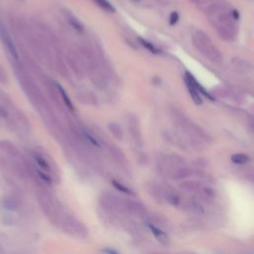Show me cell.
Wrapping results in <instances>:
<instances>
[{
  "instance_id": "15",
  "label": "cell",
  "mask_w": 254,
  "mask_h": 254,
  "mask_svg": "<svg viewBox=\"0 0 254 254\" xmlns=\"http://www.w3.org/2000/svg\"><path fill=\"white\" fill-rule=\"evenodd\" d=\"M84 137H86V139H87L91 144H93V145H95V146H99V145H100L99 142H98V140H97L94 136H92L91 134L84 133Z\"/></svg>"
},
{
  "instance_id": "6",
  "label": "cell",
  "mask_w": 254,
  "mask_h": 254,
  "mask_svg": "<svg viewBox=\"0 0 254 254\" xmlns=\"http://www.w3.org/2000/svg\"><path fill=\"white\" fill-rule=\"evenodd\" d=\"M148 228L150 229V231L153 233L154 237L163 245H169L170 244V238H169L168 234L162 230L161 229H159L158 227H156L155 225L152 224H148Z\"/></svg>"
},
{
  "instance_id": "12",
  "label": "cell",
  "mask_w": 254,
  "mask_h": 254,
  "mask_svg": "<svg viewBox=\"0 0 254 254\" xmlns=\"http://www.w3.org/2000/svg\"><path fill=\"white\" fill-rule=\"evenodd\" d=\"M139 41H140L141 45H142L143 47H145L147 50H149L150 52H152V53H154V54L158 53L157 48H156L153 44H151L150 42H148V41H146V40H144V39H142V38H140V39H139Z\"/></svg>"
},
{
  "instance_id": "4",
  "label": "cell",
  "mask_w": 254,
  "mask_h": 254,
  "mask_svg": "<svg viewBox=\"0 0 254 254\" xmlns=\"http://www.w3.org/2000/svg\"><path fill=\"white\" fill-rule=\"evenodd\" d=\"M184 80H185V83H186V87L189 91V94L190 96L192 97L194 102L197 104V105H201L203 103V98H202V94L207 96L208 98H210L208 96L207 93L204 92V90L200 86V83L197 81V79L193 76L192 74L190 73H186L185 75V77H184ZM211 99V98H210Z\"/></svg>"
},
{
  "instance_id": "19",
  "label": "cell",
  "mask_w": 254,
  "mask_h": 254,
  "mask_svg": "<svg viewBox=\"0 0 254 254\" xmlns=\"http://www.w3.org/2000/svg\"><path fill=\"white\" fill-rule=\"evenodd\" d=\"M102 251L105 254H119L117 251H115L114 249H111V248H104Z\"/></svg>"
},
{
  "instance_id": "7",
  "label": "cell",
  "mask_w": 254,
  "mask_h": 254,
  "mask_svg": "<svg viewBox=\"0 0 254 254\" xmlns=\"http://www.w3.org/2000/svg\"><path fill=\"white\" fill-rule=\"evenodd\" d=\"M232 63H233L234 67L241 73H248L249 71L252 70V66L248 62H246L242 59H233Z\"/></svg>"
},
{
  "instance_id": "13",
  "label": "cell",
  "mask_w": 254,
  "mask_h": 254,
  "mask_svg": "<svg viewBox=\"0 0 254 254\" xmlns=\"http://www.w3.org/2000/svg\"><path fill=\"white\" fill-rule=\"evenodd\" d=\"M182 187H184L188 191H195L198 189V187H200V184H198L197 182H194V181H189V182H185L182 185Z\"/></svg>"
},
{
  "instance_id": "11",
  "label": "cell",
  "mask_w": 254,
  "mask_h": 254,
  "mask_svg": "<svg viewBox=\"0 0 254 254\" xmlns=\"http://www.w3.org/2000/svg\"><path fill=\"white\" fill-rule=\"evenodd\" d=\"M94 1L103 10L107 11V12H114L115 8L112 6V4L107 1V0H94Z\"/></svg>"
},
{
  "instance_id": "3",
  "label": "cell",
  "mask_w": 254,
  "mask_h": 254,
  "mask_svg": "<svg viewBox=\"0 0 254 254\" xmlns=\"http://www.w3.org/2000/svg\"><path fill=\"white\" fill-rule=\"evenodd\" d=\"M191 37L194 47L204 58L215 64H222L224 62V55L215 45L213 40L203 30L193 28L191 31Z\"/></svg>"
},
{
  "instance_id": "9",
  "label": "cell",
  "mask_w": 254,
  "mask_h": 254,
  "mask_svg": "<svg viewBox=\"0 0 254 254\" xmlns=\"http://www.w3.org/2000/svg\"><path fill=\"white\" fill-rule=\"evenodd\" d=\"M166 200L168 201L169 203H171L175 206H178L180 204V202H181L180 196L176 192H172V191H167Z\"/></svg>"
},
{
  "instance_id": "18",
  "label": "cell",
  "mask_w": 254,
  "mask_h": 254,
  "mask_svg": "<svg viewBox=\"0 0 254 254\" xmlns=\"http://www.w3.org/2000/svg\"><path fill=\"white\" fill-rule=\"evenodd\" d=\"M114 184V187H116L118 190H120L121 192H124V193H126V194H131V192H129V190L127 189V188H125L124 186H121L119 183H117V182H113Z\"/></svg>"
},
{
  "instance_id": "14",
  "label": "cell",
  "mask_w": 254,
  "mask_h": 254,
  "mask_svg": "<svg viewBox=\"0 0 254 254\" xmlns=\"http://www.w3.org/2000/svg\"><path fill=\"white\" fill-rule=\"evenodd\" d=\"M70 23L72 24V26L75 28V29H76V30H78V31H82L83 29H82V25L76 19V18H70Z\"/></svg>"
},
{
  "instance_id": "8",
  "label": "cell",
  "mask_w": 254,
  "mask_h": 254,
  "mask_svg": "<svg viewBox=\"0 0 254 254\" xmlns=\"http://www.w3.org/2000/svg\"><path fill=\"white\" fill-rule=\"evenodd\" d=\"M55 86H56V88H57V90H58V92L60 93V95H61V97H62V99H63V101H64V102H65V104L73 111L74 110V105H73V103H72V102H71V100H70V98L68 97V95H67V93H66V91L63 89V87L62 86H60V84L58 83V82H55Z\"/></svg>"
},
{
  "instance_id": "17",
  "label": "cell",
  "mask_w": 254,
  "mask_h": 254,
  "mask_svg": "<svg viewBox=\"0 0 254 254\" xmlns=\"http://www.w3.org/2000/svg\"><path fill=\"white\" fill-rule=\"evenodd\" d=\"M178 20H179L178 13L177 12H172V14L170 16V24L174 25V24H176L178 22Z\"/></svg>"
},
{
  "instance_id": "1",
  "label": "cell",
  "mask_w": 254,
  "mask_h": 254,
  "mask_svg": "<svg viewBox=\"0 0 254 254\" xmlns=\"http://www.w3.org/2000/svg\"><path fill=\"white\" fill-rule=\"evenodd\" d=\"M209 24L213 26L218 35L227 42H232L238 32L236 21L239 14L223 1H214L205 9Z\"/></svg>"
},
{
  "instance_id": "16",
  "label": "cell",
  "mask_w": 254,
  "mask_h": 254,
  "mask_svg": "<svg viewBox=\"0 0 254 254\" xmlns=\"http://www.w3.org/2000/svg\"><path fill=\"white\" fill-rule=\"evenodd\" d=\"M192 1L196 4H199V5H206L207 4V6H208L209 4L214 2V0H192Z\"/></svg>"
},
{
  "instance_id": "20",
  "label": "cell",
  "mask_w": 254,
  "mask_h": 254,
  "mask_svg": "<svg viewBox=\"0 0 254 254\" xmlns=\"http://www.w3.org/2000/svg\"><path fill=\"white\" fill-rule=\"evenodd\" d=\"M134 1H139V0H134Z\"/></svg>"
},
{
  "instance_id": "2",
  "label": "cell",
  "mask_w": 254,
  "mask_h": 254,
  "mask_svg": "<svg viewBox=\"0 0 254 254\" xmlns=\"http://www.w3.org/2000/svg\"><path fill=\"white\" fill-rule=\"evenodd\" d=\"M171 114L179 132L188 140L190 144L198 146L210 142L211 138L209 135L181 110L173 108Z\"/></svg>"
},
{
  "instance_id": "10",
  "label": "cell",
  "mask_w": 254,
  "mask_h": 254,
  "mask_svg": "<svg viewBox=\"0 0 254 254\" xmlns=\"http://www.w3.org/2000/svg\"><path fill=\"white\" fill-rule=\"evenodd\" d=\"M231 161L234 163V164H238V165H242V164H245L249 161V157L248 155L244 154V153H235L231 156Z\"/></svg>"
},
{
  "instance_id": "5",
  "label": "cell",
  "mask_w": 254,
  "mask_h": 254,
  "mask_svg": "<svg viewBox=\"0 0 254 254\" xmlns=\"http://www.w3.org/2000/svg\"><path fill=\"white\" fill-rule=\"evenodd\" d=\"M0 39H1L2 43L5 45L7 51L9 52V54L16 60H18V52L16 50V47L13 43V41L8 33V31L5 29V27L0 23Z\"/></svg>"
}]
</instances>
